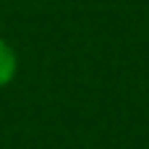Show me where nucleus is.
I'll use <instances>...</instances> for the list:
<instances>
[{"instance_id":"nucleus-1","label":"nucleus","mask_w":149,"mask_h":149,"mask_svg":"<svg viewBox=\"0 0 149 149\" xmlns=\"http://www.w3.org/2000/svg\"><path fill=\"white\" fill-rule=\"evenodd\" d=\"M16 71H18V60H16L13 47H10L5 39H0V89L13 81Z\"/></svg>"}]
</instances>
